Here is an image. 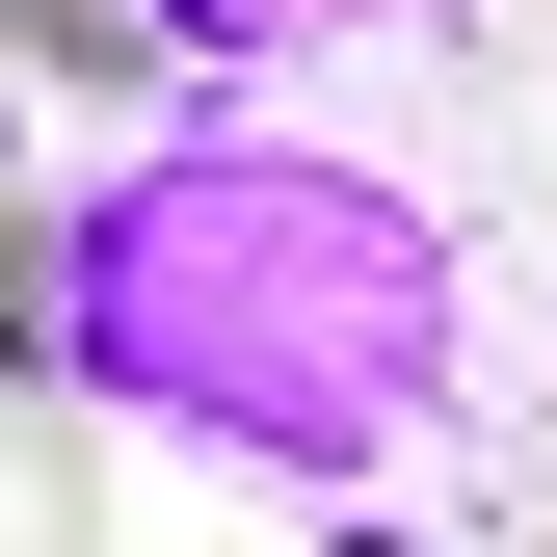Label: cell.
I'll return each mask as SVG.
<instances>
[{"instance_id":"6da1fadb","label":"cell","mask_w":557,"mask_h":557,"mask_svg":"<svg viewBox=\"0 0 557 557\" xmlns=\"http://www.w3.org/2000/svg\"><path fill=\"white\" fill-rule=\"evenodd\" d=\"M27 372L345 557H478L557 505V239L398 133L160 107L27 213Z\"/></svg>"},{"instance_id":"7a4b0ae2","label":"cell","mask_w":557,"mask_h":557,"mask_svg":"<svg viewBox=\"0 0 557 557\" xmlns=\"http://www.w3.org/2000/svg\"><path fill=\"white\" fill-rule=\"evenodd\" d=\"M160 27H186V81H345V53H425L478 0H160Z\"/></svg>"},{"instance_id":"3957f363","label":"cell","mask_w":557,"mask_h":557,"mask_svg":"<svg viewBox=\"0 0 557 557\" xmlns=\"http://www.w3.org/2000/svg\"><path fill=\"white\" fill-rule=\"evenodd\" d=\"M27 53H53V81H81V107H133V81H160L186 27H160V0H27Z\"/></svg>"}]
</instances>
